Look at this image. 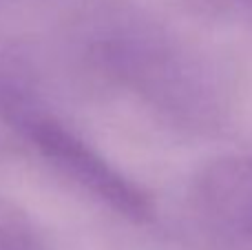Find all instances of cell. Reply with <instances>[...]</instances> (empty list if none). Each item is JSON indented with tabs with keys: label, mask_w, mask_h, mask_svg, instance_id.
I'll list each match as a JSON object with an SVG mask.
<instances>
[{
	"label": "cell",
	"mask_w": 252,
	"mask_h": 250,
	"mask_svg": "<svg viewBox=\"0 0 252 250\" xmlns=\"http://www.w3.org/2000/svg\"><path fill=\"white\" fill-rule=\"evenodd\" d=\"M190 206L223 250H252V157L223 155L199 168Z\"/></svg>",
	"instance_id": "3957f363"
},
{
	"label": "cell",
	"mask_w": 252,
	"mask_h": 250,
	"mask_svg": "<svg viewBox=\"0 0 252 250\" xmlns=\"http://www.w3.org/2000/svg\"><path fill=\"white\" fill-rule=\"evenodd\" d=\"M0 250H47L33 221L4 197H0Z\"/></svg>",
	"instance_id": "277c9868"
},
{
	"label": "cell",
	"mask_w": 252,
	"mask_h": 250,
	"mask_svg": "<svg viewBox=\"0 0 252 250\" xmlns=\"http://www.w3.org/2000/svg\"><path fill=\"white\" fill-rule=\"evenodd\" d=\"M0 113L44 162L91 199L135 224L153 219L151 195L42 104L16 89H2Z\"/></svg>",
	"instance_id": "7a4b0ae2"
},
{
	"label": "cell",
	"mask_w": 252,
	"mask_h": 250,
	"mask_svg": "<svg viewBox=\"0 0 252 250\" xmlns=\"http://www.w3.org/2000/svg\"><path fill=\"white\" fill-rule=\"evenodd\" d=\"M201 2L213 4V7H217V9H226V11L252 16V0H201Z\"/></svg>",
	"instance_id": "5b68a950"
},
{
	"label": "cell",
	"mask_w": 252,
	"mask_h": 250,
	"mask_svg": "<svg viewBox=\"0 0 252 250\" xmlns=\"http://www.w3.org/2000/svg\"><path fill=\"white\" fill-rule=\"evenodd\" d=\"M111 73L166 122L217 133L232 120L237 82L230 66L159 27L139 25L104 44Z\"/></svg>",
	"instance_id": "6da1fadb"
}]
</instances>
